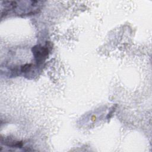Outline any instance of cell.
<instances>
[{
  "label": "cell",
  "mask_w": 152,
  "mask_h": 152,
  "mask_svg": "<svg viewBox=\"0 0 152 152\" xmlns=\"http://www.w3.org/2000/svg\"><path fill=\"white\" fill-rule=\"evenodd\" d=\"M31 67H32L31 64H26L21 66L20 70L22 72H27L30 71Z\"/></svg>",
  "instance_id": "2"
},
{
  "label": "cell",
  "mask_w": 152,
  "mask_h": 152,
  "mask_svg": "<svg viewBox=\"0 0 152 152\" xmlns=\"http://www.w3.org/2000/svg\"><path fill=\"white\" fill-rule=\"evenodd\" d=\"M50 49L51 45L49 42H46L44 46L37 45L32 48L31 51L37 64H42L48 58Z\"/></svg>",
  "instance_id": "1"
}]
</instances>
